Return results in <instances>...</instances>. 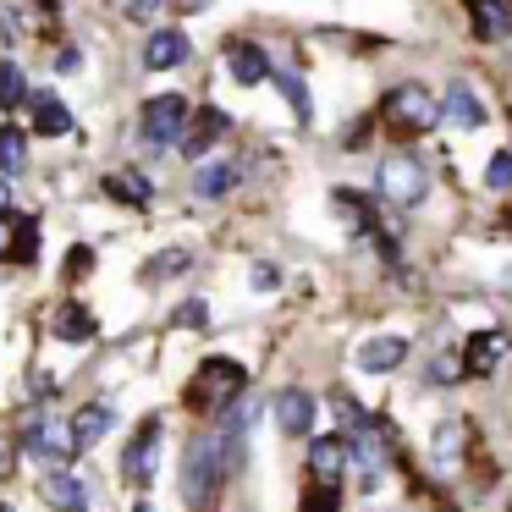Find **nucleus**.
<instances>
[{
	"instance_id": "nucleus-1",
	"label": "nucleus",
	"mask_w": 512,
	"mask_h": 512,
	"mask_svg": "<svg viewBox=\"0 0 512 512\" xmlns=\"http://www.w3.org/2000/svg\"><path fill=\"white\" fill-rule=\"evenodd\" d=\"M226 474H232V468H226V452H221L215 435L188 441V457H182V501H188L193 512H210L215 507V490H221Z\"/></svg>"
},
{
	"instance_id": "nucleus-2",
	"label": "nucleus",
	"mask_w": 512,
	"mask_h": 512,
	"mask_svg": "<svg viewBox=\"0 0 512 512\" xmlns=\"http://www.w3.org/2000/svg\"><path fill=\"white\" fill-rule=\"evenodd\" d=\"M424 193H430V171H424L419 155L397 149V155L380 160V199H386V204L413 210V204H424Z\"/></svg>"
},
{
	"instance_id": "nucleus-3",
	"label": "nucleus",
	"mask_w": 512,
	"mask_h": 512,
	"mask_svg": "<svg viewBox=\"0 0 512 512\" xmlns=\"http://www.w3.org/2000/svg\"><path fill=\"white\" fill-rule=\"evenodd\" d=\"M182 133H188V100H182V94H155V100L144 105V122H138L144 149L149 155H155V149H171Z\"/></svg>"
},
{
	"instance_id": "nucleus-4",
	"label": "nucleus",
	"mask_w": 512,
	"mask_h": 512,
	"mask_svg": "<svg viewBox=\"0 0 512 512\" xmlns=\"http://www.w3.org/2000/svg\"><path fill=\"white\" fill-rule=\"evenodd\" d=\"M243 386H248L243 364H232V358H204L199 380H193V391H188V402H193V408H215L221 397H237Z\"/></svg>"
},
{
	"instance_id": "nucleus-5",
	"label": "nucleus",
	"mask_w": 512,
	"mask_h": 512,
	"mask_svg": "<svg viewBox=\"0 0 512 512\" xmlns=\"http://www.w3.org/2000/svg\"><path fill=\"white\" fill-rule=\"evenodd\" d=\"M386 116H391L397 133H430V127L441 122V105H435L419 83H402V89L386 100Z\"/></svg>"
},
{
	"instance_id": "nucleus-6",
	"label": "nucleus",
	"mask_w": 512,
	"mask_h": 512,
	"mask_svg": "<svg viewBox=\"0 0 512 512\" xmlns=\"http://www.w3.org/2000/svg\"><path fill=\"white\" fill-rule=\"evenodd\" d=\"M23 452H34V457H45L50 468H61L72 452H78V441H72V424L28 419V424H23Z\"/></svg>"
},
{
	"instance_id": "nucleus-7",
	"label": "nucleus",
	"mask_w": 512,
	"mask_h": 512,
	"mask_svg": "<svg viewBox=\"0 0 512 512\" xmlns=\"http://www.w3.org/2000/svg\"><path fill=\"white\" fill-rule=\"evenodd\" d=\"M226 133H232V116H226L221 105H204V111H193L188 133H182V155H188V160H204Z\"/></svg>"
},
{
	"instance_id": "nucleus-8",
	"label": "nucleus",
	"mask_w": 512,
	"mask_h": 512,
	"mask_svg": "<svg viewBox=\"0 0 512 512\" xmlns=\"http://www.w3.org/2000/svg\"><path fill=\"white\" fill-rule=\"evenodd\" d=\"M155 446H160V419H144V430L127 441L122 452V479L127 485H149L155 479Z\"/></svg>"
},
{
	"instance_id": "nucleus-9",
	"label": "nucleus",
	"mask_w": 512,
	"mask_h": 512,
	"mask_svg": "<svg viewBox=\"0 0 512 512\" xmlns=\"http://www.w3.org/2000/svg\"><path fill=\"white\" fill-rule=\"evenodd\" d=\"M182 61H193V39L182 34V28H155V34L144 39V67L149 72H171V67H182Z\"/></svg>"
},
{
	"instance_id": "nucleus-10",
	"label": "nucleus",
	"mask_w": 512,
	"mask_h": 512,
	"mask_svg": "<svg viewBox=\"0 0 512 512\" xmlns=\"http://www.w3.org/2000/svg\"><path fill=\"white\" fill-rule=\"evenodd\" d=\"M226 72H232L243 89H254V83H265V78H276L270 56L254 45V39H232V45H226Z\"/></svg>"
},
{
	"instance_id": "nucleus-11",
	"label": "nucleus",
	"mask_w": 512,
	"mask_h": 512,
	"mask_svg": "<svg viewBox=\"0 0 512 512\" xmlns=\"http://www.w3.org/2000/svg\"><path fill=\"white\" fill-rule=\"evenodd\" d=\"M39 496H45L50 512H89V490H83V479L67 474V468H50V474L39 479Z\"/></svg>"
},
{
	"instance_id": "nucleus-12",
	"label": "nucleus",
	"mask_w": 512,
	"mask_h": 512,
	"mask_svg": "<svg viewBox=\"0 0 512 512\" xmlns=\"http://www.w3.org/2000/svg\"><path fill=\"white\" fill-rule=\"evenodd\" d=\"M358 369L364 375H386V369H397L402 358H408V342L402 336H369V342H358Z\"/></svg>"
},
{
	"instance_id": "nucleus-13",
	"label": "nucleus",
	"mask_w": 512,
	"mask_h": 512,
	"mask_svg": "<svg viewBox=\"0 0 512 512\" xmlns=\"http://www.w3.org/2000/svg\"><path fill=\"white\" fill-rule=\"evenodd\" d=\"M441 116L452 127H463V133H474V127H485V105H479V94L468 89V83H452L441 100Z\"/></svg>"
},
{
	"instance_id": "nucleus-14",
	"label": "nucleus",
	"mask_w": 512,
	"mask_h": 512,
	"mask_svg": "<svg viewBox=\"0 0 512 512\" xmlns=\"http://www.w3.org/2000/svg\"><path fill=\"white\" fill-rule=\"evenodd\" d=\"M342 468H347V441L325 435V441L309 446V474L320 479V485H342Z\"/></svg>"
},
{
	"instance_id": "nucleus-15",
	"label": "nucleus",
	"mask_w": 512,
	"mask_h": 512,
	"mask_svg": "<svg viewBox=\"0 0 512 512\" xmlns=\"http://www.w3.org/2000/svg\"><path fill=\"white\" fill-rule=\"evenodd\" d=\"M276 424H281V435H309V424H314V397L309 391H281L276 397Z\"/></svg>"
},
{
	"instance_id": "nucleus-16",
	"label": "nucleus",
	"mask_w": 512,
	"mask_h": 512,
	"mask_svg": "<svg viewBox=\"0 0 512 512\" xmlns=\"http://www.w3.org/2000/svg\"><path fill=\"white\" fill-rule=\"evenodd\" d=\"M56 342H67V347H83V342H94V314L83 309L78 298H67L56 309Z\"/></svg>"
},
{
	"instance_id": "nucleus-17",
	"label": "nucleus",
	"mask_w": 512,
	"mask_h": 512,
	"mask_svg": "<svg viewBox=\"0 0 512 512\" xmlns=\"http://www.w3.org/2000/svg\"><path fill=\"white\" fill-rule=\"evenodd\" d=\"M105 193H111L116 204H133V210H144V204L155 199V182H149L144 171H111V177H105Z\"/></svg>"
},
{
	"instance_id": "nucleus-18",
	"label": "nucleus",
	"mask_w": 512,
	"mask_h": 512,
	"mask_svg": "<svg viewBox=\"0 0 512 512\" xmlns=\"http://www.w3.org/2000/svg\"><path fill=\"white\" fill-rule=\"evenodd\" d=\"M501 358H507V342H501L496 331H479L474 342H468V353H463V375H490Z\"/></svg>"
},
{
	"instance_id": "nucleus-19",
	"label": "nucleus",
	"mask_w": 512,
	"mask_h": 512,
	"mask_svg": "<svg viewBox=\"0 0 512 512\" xmlns=\"http://www.w3.org/2000/svg\"><path fill=\"white\" fill-rule=\"evenodd\" d=\"M468 17H474L479 39H507L512 34V12L501 6V0H468Z\"/></svg>"
},
{
	"instance_id": "nucleus-20",
	"label": "nucleus",
	"mask_w": 512,
	"mask_h": 512,
	"mask_svg": "<svg viewBox=\"0 0 512 512\" xmlns=\"http://www.w3.org/2000/svg\"><path fill=\"white\" fill-rule=\"evenodd\" d=\"M232 188H237V160H210V166L193 171V193L199 199H221Z\"/></svg>"
},
{
	"instance_id": "nucleus-21",
	"label": "nucleus",
	"mask_w": 512,
	"mask_h": 512,
	"mask_svg": "<svg viewBox=\"0 0 512 512\" xmlns=\"http://www.w3.org/2000/svg\"><path fill=\"white\" fill-rule=\"evenodd\" d=\"M111 424H116V413L105 408V402H89V408H78V419H72V441H78V452H89V446L100 441Z\"/></svg>"
},
{
	"instance_id": "nucleus-22",
	"label": "nucleus",
	"mask_w": 512,
	"mask_h": 512,
	"mask_svg": "<svg viewBox=\"0 0 512 512\" xmlns=\"http://www.w3.org/2000/svg\"><path fill=\"white\" fill-rule=\"evenodd\" d=\"M34 133H45V138H61V133H72V111L56 100V94H34Z\"/></svg>"
},
{
	"instance_id": "nucleus-23",
	"label": "nucleus",
	"mask_w": 512,
	"mask_h": 512,
	"mask_svg": "<svg viewBox=\"0 0 512 512\" xmlns=\"http://www.w3.org/2000/svg\"><path fill=\"white\" fill-rule=\"evenodd\" d=\"M28 166V133L23 127H0V171L12 177V171Z\"/></svg>"
},
{
	"instance_id": "nucleus-24",
	"label": "nucleus",
	"mask_w": 512,
	"mask_h": 512,
	"mask_svg": "<svg viewBox=\"0 0 512 512\" xmlns=\"http://www.w3.org/2000/svg\"><path fill=\"white\" fill-rule=\"evenodd\" d=\"M276 89L287 94V105H292V116H298V122H309L314 116V105H309V89H303V78L292 67H276Z\"/></svg>"
},
{
	"instance_id": "nucleus-25",
	"label": "nucleus",
	"mask_w": 512,
	"mask_h": 512,
	"mask_svg": "<svg viewBox=\"0 0 512 512\" xmlns=\"http://www.w3.org/2000/svg\"><path fill=\"white\" fill-rule=\"evenodd\" d=\"M28 100V78L17 61H0V111H17Z\"/></svg>"
},
{
	"instance_id": "nucleus-26",
	"label": "nucleus",
	"mask_w": 512,
	"mask_h": 512,
	"mask_svg": "<svg viewBox=\"0 0 512 512\" xmlns=\"http://www.w3.org/2000/svg\"><path fill=\"white\" fill-rule=\"evenodd\" d=\"M12 259H23V265H34L39 259V221H17V232H12V248H6Z\"/></svg>"
},
{
	"instance_id": "nucleus-27",
	"label": "nucleus",
	"mask_w": 512,
	"mask_h": 512,
	"mask_svg": "<svg viewBox=\"0 0 512 512\" xmlns=\"http://www.w3.org/2000/svg\"><path fill=\"white\" fill-rule=\"evenodd\" d=\"M485 188H490V193H507V188H512V149H496V155H490Z\"/></svg>"
},
{
	"instance_id": "nucleus-28",
	"label": "nucleus",
	"mask_w": 512,
	"mask_h": 512,
	"mask_svg": "<svg viewBox=\"0 0 512 512\" xmlns=\"http://www.w3.org/2000/svg\"><path fill=\"white\" fill-rule=\"evenodd\" d=\"M452 452H463V424L441 419V424H435V457H441V463H452Z\"/></svg>"
},
{
	"instance_id": "nucleus-29",
	"label": "nucleus",
	"mask_w": 512,
	"mask_h": 512,
	"mask_svg": "<svg viewBox=\"0 0 512 512\" xmlns=\"http://www.w3.org/2000/svg\"><path fill=\"white\" fill-rule=\"evenodd\" d=\"M336 507H342V490L336 485H314L309 496L298 501V512H336Z\"/></svg>"
},
{
	"instance_id": "nucleus-30",
	"label": "nucleus",
	"mask_w": 512,
	"mask_h": 512,
	"mask_svg": "<svg viewBox=\"0 0 512 512\" xmlns=\"http://www.w3.org/2000/svg\"><path fill=\"white\" fill-rule=\"evenodd\" d=\"M204 320H210V303H204V298H188L177 314H171V325H177V331H199Z\"/></svg>"
},
{
	"instance_id": "nucleus-31",
	"label": "nucleus",
	"mask_w": 512,
	"mask_h": 512,
	"mask_svg": "<svg viewBox=\"0 0 512 512\" xmlns=\"http://www.w3.org/2000/svg\"><path fill=\"white\" fill-rule=\"evenodd\" d=\"M188 259H193L188 248H171V254H160L155 265L144 270V276H149V281H160V276H171V270H182V265H188Z\"/></svg>"
},
{
	"instance_id": "nucleus-32",
	"label": "nucleus",
	"mask_w": 512,
	"mask_h": 512,
	"mask_svg": "<svg viewBox=\"0 0 512 512\" xmlns=\"http://www.w3.org/2000/svg\"><path fill=\"white\" fill-rule=\"evenodd\" d=\"M281 287V270L276 265H254V292H276Z\"/></svg>"
},
{
	"instance_id": "nucleus-33",
	"label": "nucleus",
	"mask_w": 512,
	"mask_h": 512,
	"mask_svg": "<svg viewBox=\"0 0 512 512\" xmlns=\"http://www.w3.org/2000/svg\"><path fill=\"white\" fill-rule=\"evenodd\" d=\"M155 12H160V0H127V17H133V23H149Z\"/></svg>"
},
{
	"instance_id": "nucleus-34",
	"label": "nucleus",
	"mask_w": 512,
	"mask_h": 512,
	"mask_svg": "<svg viewBox=\"0 0 512 512\" xmlns=\"http://www.w3.org/2000/svg\"><path fill=\"white\" fill-rule=\"evenodd\" d=\"M171 6H177V12H204L210 0H171Z\"/></svg>"
},
{
	"instance_id": "nucleus-35",
	"label": "nucleus",
	"mask_w": 512,
	"mask_h": 512,
	"mask_svg": "<svg viewBox=\"0 0 512 512\" xmlns=\"http://www.w3.org/2000/svg\"><path fill=\"white\" fill-rule=\"evenodd\" d=\"M12 210V188H6V182H0V215Z\"/></svg>"
},
{
	"instance_id": "nucleus-36",
	"label": "nucleus",
	"mask_w": 512,
	"mask_h": 512,
	"mask_svg": "<svg viewBox=\"0 0 512 512\" xmlns=\"http://www.w3.org/2000/svg\"><path fill=\"white\" fill-rule=\"evenodd\" d=\"M133 512H155V501H138V507Z\"/></svg>"
},
{
	"instance_id": "nucleus-37",
	"label": "nucleus",
	"mask_w": 512,
	"mask_h": 512,
	"mask_svg": "<svg viewBox=\"0 0 512 512\" xmlns=\"http://www.w3.org/2000/svg\"><path fill=\"white\" fill-rule=\"evenodd\" d=\"M0 512H12V507H0Z\"/></svg>"
},
{
	"instance_id": "nucleus-38",
	"label": "nucleus",
	"mask_w": 512,
	"mask_h": 512,
	"mask_svg": "<svg viewBox=\"0 0 512 512\" xmlns=\"http://www.w3.org/2000/svg\"><path fill=\"white\" fill-rule=\"evenodd\" d=\"M507 226H512V215H507Z\"/></svg>"
}]
</instances>
